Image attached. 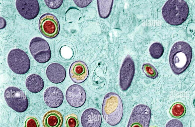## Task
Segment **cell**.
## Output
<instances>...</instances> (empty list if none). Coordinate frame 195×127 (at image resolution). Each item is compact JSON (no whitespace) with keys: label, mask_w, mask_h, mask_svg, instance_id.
<instances>
[{"label":"cell","mask_w":195,"mask_h":127,"mask_svg":"<svg viewBox=\"0 0 195 127\" xmlns=\"http://www.w3.org/2000/svg\"><path fill=\"white\" fill-rule=\"evenodd\" d=\"M192 56V48L188 43L183 41L175 43L169 56V64L174 73L179 75L184 72L190 65Z\"/></svg>","instance_id":"6da1fadb"},{"label":"cell","mask_w":195,"mask_h":127,"mask_svg":"<svg viewBox=\"0 0 195 127\" xmlns=\"http://www.w3.org/2000/svg\"><path fill=\"white\" fill-rule=\"evenodd\" d=\"M123 111L122 101L118 95L110 93L105 95L102 112L104 119L108 124L113 126L118 124L122 119Z\"/></svg>","instance_id":"7a4b0ae2"},{"label":"cell","mask_w":195,"mask_h":127,"mask_svg":"<svg viewBox=\"0 0 195 127\" xmlns=\"http://www.w3.org/2000/svg\"><path fill=\"white\" fill-rule=\"evenodd\" d=\"M189 8L184 0H168L162 9L163 17L169 24L178 26L187 19L189 13Z\"/></svg>","instance_id":"3957f363"},{"label":"cell","mask_w":195,"mask_h":127,"mask_svg":"<svg viewBox=\"0 0 195 127\" xmlns=\"http://www.w3.org/2000/svg\"><path fill=\"white\" fill-rule=\"evenodd\" d=\"M7 62L10 69L18 74H23L29 70L30 62L27 55L23 51L18 49L11 50L9 53Z\"/></svg>","instance_id":"277c9868"},{"label":"cell","mask_w":195,"mask_h":127,"mask_svg":"<svg viewBox=\"0 0 195 127\" xmlns=\"http://www.w3.org/2000/svg\"><path fill=\"white\" fill-rule=\"evenodd\" d=\"M4 96L8 105L15 111L22 112L27 109L28 105L27 98L24 93L18 88L8 87L5 91Z\"/></svg>","instance_id":"5b68a950"},{"label":"cell","mask_w":195,"mask_h":127,"mask_svg":"<svg viewBox=\"0 0 195 127\" xmlns=\"http://www.w3.org/2000/svg\"><path fill=\"white\" fill-rule=\"evenodd\" d=\"M30 53L37 62L44 63L50 60L51 56L49 45L44 39L36 37L31 40L29 45Z\"/></svg>","instance_id":"8992f818"},{"label":"cell","mask_w":195,"mask_h":127,"mask_svg":"<svg viewBox=\"0 0 195 127\" xmlns=\"http://www.w3.org/2000/svg\"><path fill=\"white\" fill-rule=\"evenodd\" d=\"M40 31L45 37L53 38L58 34L60 29L58 19L54 15L46 13L40 17L39 23Z\"/></svg>","instance_id":"52a82bcc"},{"label":"cell","mask_w":195,"mask_h":127,"mask_svg":"<svg viewBox=\"0 0 195 127\" xmlns=\"http://www.w3.org/2000/svg\"><path fill=\"white\" fill-rule=\"evenodd\" d=\"M135 71L134 62L130 56L128 55L125 59L120 70V84L122 91H127L130 87Z\"/></svg>","instance_id":"ba28073f"},{"label":"cell","mask_w":195,"mask_h":127,"mask_svg":"<svg viewBox=\"0 0 195 127\" xmlns=\"http://www.w3.org/2000/svg\"><path fill=\"white\" fill-rule=\"evenodd\" d=\"M151 116L146 109L137 105L132 111L127 127H148Z\"/></svg>","instance_id":"9c48e42d"},{"label":"cell","mask_w":195,"mask_h":127,"mask_svg":"<svg viewBox=\"0 0 195 127\" xmlns=\"http://www.w3.org/2000/svg\"><path fill=\"white\" fill-rule=\"evenodd\" d=\"M65 97L68 104L75 108L82 106L86 99L84 90L81 86L77 84L72 85L68 88L66 93Z\"/></svg>","instance_id":"30bf717a"},{"label":"cell","mask_w":195,"mask_h":127,"mask_svg":"<svg viewBox=\"0 0 195 127\" xmlns=\"http://www.w3.org/2000/svg\"><path fill=\"white\" fill-rule=\"evenodd\" d=\"M16 5L20 14L27 19H34L39 12V5L37 0H16Z\"/></svg>","instance_id":"8fae6325"},{"label":"cell","mask_w":195,"mask_h":127,"mask_svg":"<svg viewBox=\"0 0 195 127\" xmlns=\"http://www.w3.org/2000/svg\"><path fill=\"white\" fill-rule=\"evenodd\" d=\"M69 74L73 82L80 83L84 82L87 78L89 74L88 69L86 64L83 62L76 61L71 65Z\"/></svg>","instance_id":"7c38bea8"},{"label":"cell","mask_w":195,"mask_h":127,"mask_svg":"<svg viewBox=\"0 0 195 127\" xmlns=\"http://www.w3.org/2000/svg\"><path fill=\"white\" fill-rule=\"evenodd\" d=\"M44 98L46 104L49 107L55 108L61 105L64 100V95L61 90L58 88L50 87L45 91Z\"/></svg>","instance_id":"4fadbf2b"},{"label":"cell","mask_w":195,"mask_h":127,"mask_svg":"<svg viewBox=\"0 0 195 127\" xmlns=\"http://www.w3.org/2000/svg\"><path fill=\"white\" fill-rule=\"evenodd\" d=\"M81 122L83 127H100L102 122L101 114L95 109H88L82 113Z\"/></svg>","instance_id":"5bb4252c"},{"label":"cell","mask_w":195,"mask_h":127,"mask_svg":"<svg viewBox=\"0 0 195 127\" xmlns=\"http://www.w3.org/2000/svg\"><path fill=\"white\" fill-rule=\"evenodd\" d=\"M46 74L48 79L55 84L63 82L66 76V72L64 67L57 63H53L50 64L47 68Z\"/></svg>","instance_id":"9a60e30c"},{"label":"cell","mask_w":195,"mask_h":127,"mask_svg":"<svg viewBox=\"0 0 195 127\" xmlns=\"http://www.w3.org/2000/svg\"><path fill=\"white\" fill-rule=\"evenodd\" d=\"M63 122L61 113L56 110L47 112L44 116L43 123L44 127H61Z\"/></svg>","instance_id":"2e32d148"},{"label":"cell","mask_w":195,"mask_h":127,"mask_svg":"<svg viewBox=\"0 0 195 127\" xmlns=\"http://www.w3.org/2000/svg\"><path fill=\"white\" fill-rule=\"evenodd\" d=\"M26 85L29 91L36 93L39 92L42 90L44 86V83L43 79L39 75L32 74L27 78Z\"/></svg>","instance_id":"e0dca14e"},{"label":"cell","mask_w":195,"mask_h":127,"mask_svg":"<svg viewBox=\"0 0 195 127\" xmlns=\"http://www.w3.org/2000/svg\"><path fill=\"white\" fill-rule=\"evenodd\" d=\"M113 0H97L98 11L100 16L103 18H107L112 9Z\"/></svg>","instance_id":"ac0fdd59"},{"label":"cell","mask_w":195,"mask_h":127,"mask_svg":"<svg viewBox=\"0 0 195 127\" xmlns=\"http://www.w3.org/2000/svg\"><path fill=\"white\" fill-rule=\"evenodd\" d=\"M186 111L184 105L181 102H177L172 105L170 109L169 112L172 117L179 118L185 114Z\"/></svg>","instance_id":"d6986e66"},{"label":"cell","mask_w":195,"mask_h":127,"mask_svg":"<svg viewBox=\"0 0 195 127\" xmlns=\"http://www.w3.org/2000/svg\"><path fill=\"white\" fill-rule=\"evenodd\" d=\"M164 51V47L160 43L155 42L150 46L149 49L150 54L155 59H158L161 57Z\"/></svg>","instance_id":"ffe728a7"},{"label":"cell","mask_w":195,"mask_h":127,"mask_svg":"<svg viewBox=\"0 0 195 127\" xmlns=\"http://www.w3.org/2000/svg\"><path fill=\"white\" fill-rule=\"evenodd\" d=\"M142 69L146 76L149 78L154 79L158 76V73L156 69L150 63L144 64Z\"/></svg>","instance_id":"44dd1931"},{"label":"cell","mask_w":195,"mask_h":127,"mask_svg":"<svg viewBox=\"0 0 195 127\" xmlns=\"http://www.w3.org/2000/svg\"><path fill=\"white\" fill-rule=\"evenodd\" d=\"M66 122L65 125L66 127H78L79 121L77 116L72 113L66 116L65 117Z\"/></svg>","instance_id":"7402d4cb"},{"label":"cell","mask_w":195,"mask_h":127,"mask_svg":"<svg viewBox=\"0 0 195 127\" xmlns=\"http://www.w3.org/2000/svg\"><path fill=\"white\" fill-rule=\"evenodd\" d=\"M46 5L50 8L55 9L59 8L63 3V0H44Z\"/></svg>","instance_id":"603a6c76"},{"label":"cell","mask_w":195,"mask_h":127,"mask_svg":"<svg viewBox=\"0 0 195 127\" xmlns=\"http://www.w3.org/2000/svg\"><path fill=\"white\" fill-rule=\"evenodd\" d=\"M25 127H39V125L36 118L30 117L28 118L25 122Z\"/></svg>","instance_id":"cb8c5ba5"},{"label":"cell","mask_w":195,"mask_h":127,"mask_svg":"<svg viewBox=\"0 0 195 127\" xmlns=\"http://www.w3.org/2000/svg\"><path fill=\"white\" fill-rule=\"evenodd\" d=\"M166 127H183V126L182 123L179 120L173 119L167 123Z\"/></svg>","instance_id":"d4e9b609"},{"label":"cell","mask_w":195,"mask_h":127,"mask_svg":"<svg viewBox=\"0 0 195 127\" xmlns=\"http://www.w3.org/2000/svg\"><path fill=\"white\" fill-rule=\"evenodd\" d=\"M92 0H73L74 3L78 7H84L88 5Z\"/></svg>","instance_id":"484cf974"},{"label":"cell","mask_w":195,"mask_h":127,"mask_svg":"<svg viewBox=\"0 0 195 127\" xmlns=\"http://www.w3.org/2000/svg\"><path fill=\"white\" fill-rule=\"evenodd\" d=\"M157 127L156 126H152V127Z\"/></svg>","instance_id":"4316f807"}]
</instances>
